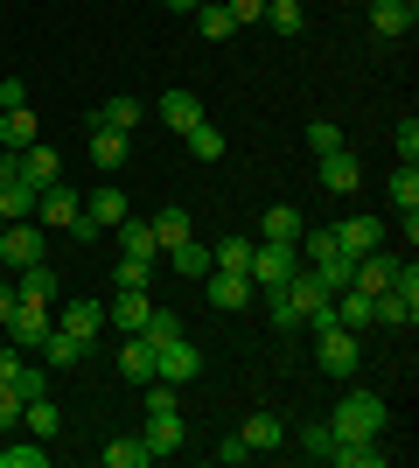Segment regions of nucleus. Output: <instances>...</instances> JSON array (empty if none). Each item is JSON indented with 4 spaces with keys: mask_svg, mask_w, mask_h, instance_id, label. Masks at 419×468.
I'll use <instances>...</instances> for the list:
<instances>
[{
    "mask_svg": "<svg viewBox=\"0 0 419 468\" xmlns=\"http://www.w3.org/2000/svg\"><path fill=\"white\" fill-rule=\"evenodd\" d=\"M7 280H15V301H42V308L63 301V280H57L49 259H36V266H21V273H7Z\"/></svg>",
    "mask_w": 419,
    "mask_h": 468,
    "instance_id": "9b49d317",
    "label": "nucleus"
},
{
    "mask_svg": "<svg viewBox=\"0 0 419 468\" xmlns=\"http://www.w3.org/2000/svg\"><path fill=\"white\" fill-rule=\"evenodd\" d=\"M336 322H342L350 335L378 329V293H357V287H342V293H336Z\"/></svg>",
    "mask_w": 419,
    "mask_h": 468,
    "instance_id": "f3484780",
    "label": "nucleus"
},
{
    "mask_svg": "<svg viewBox=\"0 0 419 468\" xmlns=\"http://www.w3.org/2000/svg\"><path fill=\"white\" fill-rule=\"evenodd\" d=\"M57 329L99 335V329H105V308H99V301H84V293H70V301H57Z\"/></svg>",
    "mask_w": 419,
    "mask_h": 468,
    "instance_id": "6ab92c4d",
    "label": "nucleus"
},
{
    "mask_svg": "<svg viewBox=\"0 0 419 468\" xmlns=\"http://www.w3.org/2000/svg\"><path fill=\"white\" fill-rule=\"evenodd\" d=\"M7 314H15V280L0 273V322H7Z\"/></svg>",
    "mask_w": 419,
    "mask_h": 468,
    "instance_id": "3c124183",
    "label": "nucleus"
},
{
    "mask_svg": "<svg viewBox=\"0 0 419 468\" xmlns=\"http://www.w3.org/2000/svg\"><path fill=\"white\" fill-rule=\"evenodd\" d=\"M15 105H28V84H21V78H0V112H15Z\"/></svg>",
    "mask_w": 419,
    "mask_h": 468,
    "instance_id": "09e8293b",
    "label": "nucleus"
},
{
    "mask_svg": "<svg viewBox=\"0 0 419 468\" xmlns=\"http://www.w3.org/2000/svg\"><path fill=\"white\" fill-rule=\"evenodd\" d=\"M294 245H259V238H252V287H266V293H279L287 287V280H294Z\"/></svg>",
    "mask_w": 419,
    "mask_h": 468,
    "instance_id": "0eeeda50",
    "label": "nucleus"
},
{
    "mask_svg": "<svg viewBox=\"0 0 419 468\" xmlns=\"http://www.w3.org/2000/svg\"><path fill=\"white\" fill-rule=\"evenodd\" d=\"M392 203H399V210H419V161H399V168H392Z\"/></svg>",
    "mask_w": 419,
    "mask_h": 468,
    "instance_id": "79ce46f5",
    "label": "nucleus"
},
{
    "mask_svg": "<svg viewBox=\"0 0 419 468\" xmlns=\"http://www.w3.org/2000/svg\"><path fill=\"white\" fill-rule=\"evenodd\" d=\"M42 252H49V238H42V224H36V217H15V224H0V266H7V273L36 266Z\"/></svg>",
    "mask_w": 419,
    "mask_h": 468,
    "instance_id": "20e7f679",
    "label": "nucleus"
},
{
    "mask_svg": "<svg viewBox=\"0 0 419 468\" xmlns=\"http://www.w3.org/2000/svg\"><path fill=\"white\" fill-rule=\"evenodd\" d=\"M300 231H308V224H300L294 203H273V210L259 217V231H252V238H259V245H294Z\"/></svg>",
    "mask_w": 419,
    "mask_h": 468,
    "instance_id": "aec40b11",
    "label": "nucleus"
},
{
    "mask_svg": "<svg viewBox=\"0 0 419 468\" xmlns=\"http://www.w3.org/2000/svg\"><path fill=\"white\" fill-rule=\"evenodd\" d=\"M329 231H336L342 259H363V252H378V245H384V217H342V224H329Z\"/></svg>",
    "mask_w": 419,
    "mask_h": 468,
    "instance_id": "9d476101",
    "label": "nucleus"
},
{
    "mask_svg": "<svg viewBox=\"0 0 419 468\" xmlns=\"http://www.w3.org/2000/svg\"><path fill=\"white\" fill-rule=\"evenodd\" d=\"M140 119H147V105H140V98L126 91V98H105L99 112H91V126H112V133H133Z\"/></svg>",
    "mask_w": 419,
    "mask_h": 468,
    "instance_id": "b1692460",
    "label": "nucleus"
},
{
    "mask_svg": "<svg viewBox=\"0 0 419 468\" xmlns=\"http://www.w3.org/2000/svg\"><path fill=\"white\" fill-rule=\"evenodd\" d=\"M21 176H28V182H36V189H49V182H63V161H57V147H42V140H36V147H21Z\"/></svg>",
    "mask_w": 419,
    "mask_h": 468,
    "instance_id": "393cba45",
    "label": "nucleus"
},
{
    "mask_svg": "<svg viewBox=\"0 0 419 468\" xmlns=\"http://www.w3.org/2000/svg\"><path fill=\"white\" fill-rule=\"evenodd\" d=\"M315 364H321V378H342V385H350V378H357V364H363V343L350 329H315Z\"/></svg>",
    "mask_w": 419,
    "mask_h": 468,
    "instance_id": "7ed1b4c3",
    "label": "nucleus"
},
{
    "mask_svg": "<svg viewBox=\"0 0 419 468\" xmlns=\"http://www.w3.org/2000/svg\"><path fill=\"white\" fill-rule=\"evenodd\" d=\"M161 259H168L182 280H203V273H210V245H196V238H182L175 252H161Z\"/></svg>",
    "mask_w": 419,
    "mask_h": 468,
    "instance_id": "4c0bfd02",
    "label": "nucleus"
},
{
    "mask_svg": "<svg viewBox=\"0 0 419 468\" xmlns=\"http://www.w3.org/2000/svg\"><path fill=\"white\" fill-rule=\"evenodd\" d=\"M294 252L308 259V266H321V259H336V231H300V238H294Z\"/></svg>",
    "mask_w": 419,
    "mask_h": 468,
    "instance_id": "37998d69",
    "label": "nucleus"
},
{
    "mask_svg": "<svg viewBox=\"0 0 419 468\" xmlns=\"http://www.w3.org/2000/svg\"><path fill=\"white\" fill-rule=\"evenodd\" d=\"M0 441H7V433H0Z\"/></svg>",
    "mask_w": 419,
    "mask_h": 468,
    "instance_id": "5fc2aeb1",
    "label": "nucleus"
},
{
    "mask_svg": "<svg viewBox=\"0 0 419 468\" xmlns=\"http://www.w3.org/2000/svg\"><path fill=\"white\" fill-rule=\"evenodd\" d=\"M399 161H419V119L413 112L399 119Z\"/></svg>",
    "mask_w": 419,
    "mask_h": 468,
    "instance_id": "49530a36",
    "label": "nucleus"
},
{
    "mask_svg": "<svg viewBox=\"0 0 419 468\" xmlns=\"http://www.w3.org/2000/svg\"><path fill=\"white\" fill-rule=\"evenodd\" d=\"M189 21H196V36H203V42H231V36H238V21H231V7H224V0H203Z\"/></svg>",
    "mask_w": 419,
    "mask_h": 468,
    "instance_id": "c85d7f7f",
    "label": "nucleus"
},
{
    "mask_svg": "<svg viewBox=\"0 0 419 468\" xmlns=\"http://www.w3.org/2000/svg\"><path fill=\"white\" fill-rule=\"evenodd\" d=\"M384 427H392V406H384L378 391H342L336 420H329L336 441H384Z\"/></svg>",
    "mask_w": 419,
    "mask_h": 468,
    "instance_id": "f257e3e1",
    "label": "nucleus"
},
{
    "mask_svg": "<svg viewBox=\"0 0 419 468\" xmlns=\"http://www.w3.org/2000/svg\"><path fill=\"white\" fill-rule=\"evenodd\" d=\"M357 176H363V168H357V154H350V147H336V154H315V182H321L329 196H350V189H357Z\"/></svg>",
    "mask_w": 419,
    "mask_h": 468,
    "instance_id": "4468645a",
    "label": "nucleus"
},
{
    "mask_svg": "<svg viewBox=\"0 0 419 468\" xmlns=\"http://www.w3.org/2000/svg\"><path fill=\"white\" fill-rule=\"evenodd\" d=\"M413 322H419V308L405 301V293L384 287V293H378V329H413Z\"/></svg>",
    "mask_w": 419,
    "mask_h": 468,
    "instance_id": "58836bf2",
    "label": "nucleus"
},
{
    "mask_svg": "<svg viewBox=\"0 0 419 468\" xmlns=\"http://www.w3.org/2000/svg\"><path fill=\"white\" fill-rule=\"evenodd\" d=\"M0 468H49V441H0Z\"/></svg>",
    "mask_w": 419,
    "mask_h": 468,
    "instance_id": "e433bc0d",
    "label": "nucleus"
},
{
    "mask_svg": "<svg viewBox=\"0 0 419 468\" xmlns=\"http://www.w3.org/2000/svg\"><path fill=\"white\" fill-rule=\"evenodd\" d=\"M252 293H259V287H252L245 273H217V266L203 273V301H210L217 314H245V308H252Z\"/></svg>",
    "mask_w": 419,
    "mask_h": 468,
    "instance_id": "6e6552de",
    "label": "nucleus"
},
{
    "mask_svg": "<svg viewBox=\"0 0 419 468\" xmlns=\"http://www.w3.org/2000/svg\"><path fill=\"white\" fill-rule=\"evenodd\" d=\"M342 147V126L336 119H315V126H308V154H336Z\"/></svg>",
    "mask_w": 419,
    "mask_h": 468,
    "instance_id": "c03bdc74",
    "label": "nucleus"
},
{
    "mask_svg": "<svg viewBox=\"0 0 419 468\" xmlns=\"http://www.w3.org/2000/svg\"><path fill=\"white\" fill-rule=\"evenodd\" d=\"M392 273H399V259L378 245V252H363L357 266H350V287H357V293H384V287H392Z\"/></svg>",
    "mask_w": 419,
    "mask_h": 468,
    "instance_id": "dca6fc26",
    "label": "nucleus"
},
{
    "mask_svg": "<svg viewBox=\"0 0 419 468\" xmlns=\"http://www.w3.org/2000/svg\"><path fill=\"white\" fill-rule=\"evenodd\" d=\"M329 462H336V468H384V462H392V448H378V441H336Z\"/></svg>",
    "mask_w": 419,
    "mask_h": 468,
    "instance_id": "bb28decb",
    "label": "nucleus"
},
{
    "mask_svg": "<svg viewBox=\"0 0 419 468\" xmlns=\"http://www.w3.org/2000/svg\"><path fill=\"white\" fill-rule=\"evenodd\" d=\"M120 378H133V385L154 378V343H147V335H126L120 343Z\"/></svg>",
    "mask_w": 419,
    "mask_h": 468,
    "instance_id": "2f4dec72",
    "label": "nucleus"
},
{
    "mask_svg": "<svg viewBox=\"0 0 419 468\" xmlns=\"http://www.w3.org/2000/svg\"><path fill=\"white\" fill-rule=\"evenodd\" d=\"M112 231H120V259H147V266H161L154 224H133V217H126V224H112Z\"/></svg>",
    "mask_w": 419,
    "mask_h": 468,
    "instance_id": "a878e982",
    "label": "nucleus"
},
{
    "mask_svg": "<svg viewBox=\"0 0 419 468\" xmlns=\"http://www.w3.org/2000/svg\"><path fill=\"white\" fill-rule=\"evenodd\" d=\"M140 441H147V454H182V441H189V427H182V406H168V412H147V427H140Z\"/></svg>",
    "mask_w": 419,
    "mask_h": 468,
    "instance_id": "f8f14e48",
    "label": "nucleus"
},
{
    "mask_svg": "<svg viewBox=\"0 0 419 468\" xmlns=\"http://www.w3.org/2000/svg\"><path fill=\"white\" fill-rule=\"evenodd\" d=\"M126 140H133V133H112V126H91V168H126Z\"/></svg>",
    "mask_w": 419,
    "mask_h": 468,
    "instance_id": "c9c22d12",
    "label": "nucleus"
},
{
    "mask_svg": "<svg viewBox=\"0 0 419 468\" xmlns=\"http://www.w3.org/2000/svg\"><path fill=\"white\" fill-rule=\"evenodd\" d=\"M36 112L28 105H15V112H0V154H21V147H36Z\"/></svg>",
    "mask_w": 419,
    "mask_h": 468,
    "instance_id": "4be33fe9",
    "label": "nucleus"
},
{
    "mask_svg": "<svg viewBox=\"0 0 419 468\" xmlns=\"http://www.w3.org/2000/svg\"><path fill=\"white\" fill-rule=\"evenodd\" d=\"M161 7H175V15H196L203 0H161Z\"/></svg>",
    "mask_w": 419,
    "mask_h": 468,
    "instance_id": "603ef678",
    "label": "nucleus"
},
{
    "mask_svg": "<svg viewBox=\"0 0 419 468\" xmlns=\"http://www.w3.org/2000/svg\"><path fill=\"white\" fill-rule=\"evenodd\" d=\"M266 28H273V36H287V42H294L300 36V28H308V7H300V0H266Z\"/></svg>",
    "mask_w": 419,
    "mask_h": 468,
    "instance_id": "f704fd0d",
    "label": "nucleus"
},
{
    "mask_svg": "<svg viewBox=\"0 0 419 468\" xmlns=\"http://www.w3.org/2000/svg\"><path fill=\"white\" fill-rule=\"evenodd\" d=\"M329 448H336L329 420H315V427H300V433H294V454H308V462H329Z\"/></svg>",
    "mask_w": 419,
    "mask_h": 468,
    "instance_id": "ea45409f",
    "label": "nucleus"
},
{
    "mask_svg": "<svg viewBox=\"0 0 419 468\" xmlns=\"http://www.w3.org/2000/svg\"><path fill=\"white\" fill-rule=\"evenodd\" d=\"M0 329L15 335V350H42V335L57 329V308H42V301H15V314H7Z\"/></svg>",
    "mask_w": 419,
    "mask_h": 468,
    "instance_id": "423d86ee",
    "label": "nucleus"
},
{
    "mask_svg": "<svg viewBox=\"0 0 419 468\" xmlns=\"http://www.w3.org/2000/svg\"><path fill=\"white\" fill-rule=\"evenodd\" d=\"M0 385H15L21 399H36V391H42V371H28V364H21L15 343H0Z\"/></svg>",
    "mask_w": 419,
    "mask_h": 468,
    "instance_id": "7c9ffc66",
    "label": "nucleus"
},
{
    "mask_svg": "<svg viewBox=\"0 0 419 468\" xmlns=\"http://www.w3.org/2000/svg\"><path fill=\"white\" fill-rule=\"evenodd\" d=\"M210 266H217V273H245V280H252V238L231 231L224 245H210Z\"/></svg>",
    "mask_w": 419,
    "mask_h": 468,
    "instance_id": "cd10ccee",
    "label": "nucleus"
},
{
    "mask_svg": "<svg viewBox=\"0 0 419 468\" xmlns=\"http://www.w3.org/2000/svg\"><path fill=\"white\" fill-rule=\"evenodd\" d=\"M147 224H154V245H161V252H175L182 238H196V224H189V210H182V203H168V210L147 217Z\"/></svg>",
    "mask_w": 419,
    "mask_h": 468,
    "instance_id": "c756f323",
    "label": "nucleus"
},
{
    "mask_svg": "<svg viewBox=\"0 0 419 468\" xmlns=\"http://www.w3.org/2000/svg\"><path fill=\"white\" fill-rule=\"evenodd\" d=\"M42 350H49V364H63V371H70V364H84V356H91V335L49 329V335H42Z\"/></svg>",
    "mask_w": 419,
    "mask_h": 468,
    "instance_id": "72a5a7b5",
    "label": "nucleus"
},
{
    "mask_svg": "<svg viewBox=\"0 0 419 468\" xmlns=\"http://www.w3.org/2000/svg\"><path fill=\"white\" fill-rule=\"evenodd\" d=\"M182 140H189V154H196V161H224V126H210V119H203V126H189Z\"/></svg>",
    "mask_w": 419,
    "mask_h": 468,
    "instance_id": "a19ab883",
    "label": "nucleus"
},
{
    "mask_svg": "<svg viewBox=\"0 0 419 468\" xmlns=\"http://www.w3.org/2000/svg\"><path fill=\"white\" fill-rule=\"evenodd\" d=\"M154 119L168 126V133H189V126H203V98L175 84V91H161V98H154Z\"/></svg>",
    "mask_w": 419,
    "mask_h": 468,
    "instance_id": "ddd939ff",
    "label": "nucleus"
},
{
    "mask_svg": "<svg viewBox=\"0 0 419 468\" xmlns=\"http://www.w3.org/2000/svg\"><path fill=\"white\" fill-rule=\"evenodd\" d=\"M112 280H120V287H147L154 266H147V259H120V273H112Z\"/></svg>",
    "mask_w": 419,
    "mask_h": 468,
    "instance_id": "a18cd8bd",
    "label": "nucleus"
},
{
    "mask_svg": "<svg viewBox=\"0 0 419 468\" xmlns=\"http://www.w3.org/2000/svg\"><path fill=\"white\" fill-rule=\"evenodd\" d=\"M36 224H49V231H70L78 245H91V238H99V224L84 217V196L70 189V182H49V189L36 196Z\"/></svg>",
    "mask_w": 419,
    "mask_h": 468,
    "instance_id": "f03ea898",
    "label": "nucleus"
},
{
    "mask_svg": "<svg viewBox=\"0 0 419 468\" xmlns=\"http://www.w3.org/2000/svg\"><path fill=\"white\" fill-rule=\"evenodd\" d=\"M21 427L36 433V441H57V433H63V412H57V399H42V391H36V399H21Z\"/></svg>",
    "mask_w": 419,
    "mask_h": 468,
    "instance_id": "5701e85b",
    "label": "nucleus"
},
{
    "mask_svg": "<svg viewBox=\"0 0 419 468\" xmlns=\"http://www.w3.org/2000/svg\"><path fill=\"white\" fill-rule=\"evenodd\" d=\"M363 15H371V36L378 42H405L413 21H419V0H371Z\"/></svg>",
    "mask_w": 419,
    "mask_h": 468,
    "instance_id": "1a4fd4ad",
    "label": "nucleus"
},
{
    "mask_svg": "<svg viewBox=\"0 0 419 468\" xmlns=\"http://www.w3.org/2000/svg\"><path fill=\"white\" fill-rule=\"evenodd\" d=\"M99 462H105V468H147L154 454H147V441H140V433H120V441H105V448H99Z\"/></svg>",
    "mask_w": 419,
    "mask_h": 468,
    "instance_id": "473e14b6",
    "label": "nucleus"
},
{
    "mask_svg": "<svg viewBox=\"0 0 419 468\" xmlns=\"http://www.w3.org/2000/svg\"><path fill=\"white\" fill-rule=\"evenodd\" d=\"M15 420H21V391L0 385V433H15Z\"/></svg>",
    "mask_w": 419,
    "mask_h": 468,
    "instance_id": "de8ad7c7",
    "label": "nucleus"
},
{
    "mask_svg": "<svg viewBox=\"0 0 419 468\" xmlns=\"http://www.w3.org/2000/svg\"><path fill=\"white\" fill-rule=\"evenodd\" d=\"M154 378H161V385H196V378H203V350H196V343H189V335H175V343H161V350H154Z\"/></svg>",
    "mask_w": 419,
    "mask_h": 468,
    "instance_id": "39448f33",
    "label": "nucleus"
},
{
    "mask_svg": "<svg viewBox=\"0 0 419 468\" xmlns=\"http://www.w3.org/2000/svg\"><path fill=\"white\" fill-rule=\"evenodd\" d=\"M0 273H7V266H0Z\"/></svg>",
    "mask_w": 419,
    "mask_h": 468,
    "instance_id": "6e6d98bb",
    "label": "nucleus"
},
{
    "mask_svg": "<svg viewBox=\"0 0 419 468\" xmlns=\"http://www.w3.org/2000/svg\"><path fill=\"white\" fill-rule=\"evenodd\" d=\"M238 441H245V454H266V448H287V420L279 412H252L238 427Z\"/></svg>",
    "mask_w": 419,
    "mask_h": 468,
    "instance_id": "a211bd4d",
    "label": "nucleus"
},
{
    "mask_svg": "<svg viewBox=\"0 0 419 468\" xmlns=\"http://www.w3.org/2000/svg\"><path fill=\"white\" fill-rule=\"evenodd\" d=\"M0 224H7V217H0Z\"/></svg>",
    "mask_w": 419,
    "mask_h": 468,
    "instance_id": "864d4df0",
    "label": "nucleus"
},
{
    "mask_svg": "<svg viewBox=\"0 0 419 468\" xmlns=\"http://www.w3.org/2000/svg\"><path fill=\"white\" fill-rule=\"evenodd\" d=\"M84 217H91V224H99V231H112V224H126V189H112V182H105V189H91L84 196Z\"/></svg>",
    "mask_w": 419,
    "mask_h": 468,
    "instance_id": "412c9836",
    "label": "nucleus"
},
{
    "mask_svg": "<svg viewBox=\"0 0 419 468\" xmlns=\"http://www.w3.org/2000/svg\"><path fill=\"white\" fill-rule=\"evenodd\" d=\"M224 7H231V21H238V28H245V21H259V15H266V0H224Z\"/></svg>",
    "mask_w": 419,
    "mask_h": 468,
    "instance_id": "8fccbe9b",
    "label": "nucleus"
},
{
    "mask_svg": "<svg viewBox=\"0 0 419 468\" xmlns=\"http://www.w3.org/2000/svg\"><path fill=\"white\" fill-rule=\"evenodd\" d=\"M147 314H154V301H147V287H120V301L105 308V322H112V329H120V335H140V329H147Z\"/></svg>",
    "mask_w": 419,
    "mask_h": 468,
    "instance_id": "2eb2a0df",
    "label": "nucleus"
}]
</instances>
